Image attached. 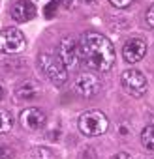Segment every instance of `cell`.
I'll return each instance as SVG.
<instances>
[{"mask_svg":"<svg viewBox=\"0 0 154 159\" xmlns=\"http://www.w3.org/2000/svg\"><path fill=\"white\" fill-rule=\"evenodd\" d=\"M0 159H13V150L10 146H0Z\"/></svg>","mask_w":154,"mask_h":159,"instance_id":"2e32d148","label":"cell"},{"mask_svg":"<svg viewBox=\"0 0 154 159\" xmlns=\"http://www.w3.org/2000/svg\"><path fill=\"white\" fill-rule=\"evenodd\" d=\"M58 58L62 60L66 69L77 67V64H79V60H81V52H79V43H77V39L73 36H66V38L60 39Z\"/></svg>","mask_w":154,"mask_h":159,"instance_id":"8992f818","label":"cell"},{"mask_svg":"<svg viewBox=\"0 0 154 159\" xmlns=\"http://www.w3.org/2000/svg\"><path fill=\"white\" fill-rule=\"evenodd\" d=\"M73 90H75L77 96H81V98H94L102 90V81H100L98 75L85 71V73H79L75 77Z\"/></svg>","mask_w":154,"mask_h":159,"instance_id":"5b68a950","label":"cell"},{"mask_svg":"<svg viewBox=\"0 0 154 159\" xmlns=\"http://www.w3.org/2000/svg\"><path fill=\"white\" fill-rule=\"evenodd\" d=\"M13 127V118L8 111H0V133H10Z\"/></svg>","mask_w":154,"mask_h":159,"instance_id":"4fadbf2b","label":"cell"},{"mask_svg":"<svg viewBox=\"0 0 154 159\" xmlns=\"http://www.w3.org/2000/svg\"><path fill=\"white\" fill-rule=\"evenodd\" d=\"M147 23H148V26L154 28V4L147 10Z\"/></svg>","mask_w":154,"mask_h":159,"instance_id":"ac0fdd59","label":"cell"},{"mask_svg":"<svg viewBox=\"0 0 154 159\" xmlns=\"http://www.w3.org/2000/svg\"><path fill=\"white\" fill-rule=\"evenodd\" d=\"M141 144L148 150L154 152V125H147L141 133Z\"/></svg>","mask_w":154,"mask_h":159,"instance_id":"7c38bea8","label":"cell"},{"mask_svg":"<svg viewBox=\"0 0 154 159\" xmlns=\"http://www.w3.org/2000/svg\"><path fill=\"white\" fill-rule=\"evenodd\" d=\"M2 98H4V88L0 86V99H2Z\"/></svg>","mask_w":154,"mask_h":159,"instance_id":"ffe728a7","label":"cell"},{"mask_svg":"<svg viewBox=\"0 0 154 159\" xmlns=\"http://www.w3.org/2000/svg\"><path fill=\"white\" fill-rule=\"evenodd\" d=\"M79 52L81 60L96 71L105 73L115 66V47L103 34L98 32L83 34L79 41Z\"/></svg>","mask_w":154,"mask_h":159,"instance_id":"6da1fadb","label":"cell"},{"mask_svg":"<svg viewBox=\"0 0 154 159\" xmlns=\"http://www.w3.org/2000/svg\"><path fill=\"white\" fill-rule=\"evenodd\" d=\"M26 39L21 30L17 28H4L0 30V51L6 54H17L25 49Z\"/></svg>","mask_w":154,"mask_h":159,"instance_id":"52a82bcc","label":"cell"},{"mask_svg":"<svg viewBox=\"0 0 154 159\" xmlns=\"http://www.w3.org/2000/svg\"><path fill=\"white\" fill-rule=\"evenodd\" d=\"M21 124H23V127L25 129H28V131H40V129H43V125H45V114H43V111L41 109H38V107H28V109H25L23 112H21Z\"/></svg>","mask_w":154,"mask_h":159,"instance_id":"ba28073f","label":"cell"},{"mask_svg":"<svg viewBox=\"0 0 154 159\" xmlns=\"http://www.w3.org/2000/svg\"><path fill=\"white\" fill-rule=\"evenodd\" d=\"M12 19L15 23H28L30 19L36 17V6L30 2V0H17V2L12 6Z\"/></svg>","mask_w":154,"mask_h":159,"instance_id":"30bf717a","label":"cell"},{"mask_svg":"<svg viewBox=\"0 0 154 159\" xmlns=\"http://www.w3.org/2000/svg\"><path fill=\"white\" fill-rule=\"evenodd\" d=\"M145 52H147V43L143 39H139V38L128 39L124 43V47H122V56H124V60L128 64H135V62L143 60Z\"/></svg>","mask_w":154,"mask_h":159,"instance_id":"9c48e42d","label":"cell"},{"mask_svg":"<svg viewBox=\"0 0 154 159\" xmlns=\"http://www.w3.org/2000/svg\"><path fill=\"white\" fill-rule=\"evenodd\" d=\"M109 2L115 6V8H128L132 4V0H109Z\"/></svg>","mask_w":154,"mask_h":159,"instance_id":"e0dca14e","label":"cell"},{"mask_svg":"<svg viewBox=\"0 0 154 159\" xmlns=\"http://www.w3.org/2000/svg\"><path fill=\"white\" fill-rule=\"evenodd\" d=\"M120 84L126 90V94L133 96V98H141L145 96L148 83H147V77L139 71V69H126L120 77Z\"/></svg>","mask_w":154,"mask_h":159,"instance_id":"277c9868","label":"cell"},{"mask_svg":"<svg viewBox=\"0 0 154 159\" xmlns=\"http://www.w3.org/2000/svg\"><path fill=\"white\" fill-rule=\"evenodd\" d=\"M83 2H87V4H92V2H96V0H83Z\"/></svg>","mask_w":154,"mask_h":159,"instance_id":"44dd1931","label":"cell"},{"mask_svg":"<svg viewBox=\"0 0 154 159\" xmlns=\"http://www.w3.org/2000/svg\"><path fill=\"white\" fill-rule=\"evenodd\" d=\"M40 94H41V88H40V84L34 83V81L23 83V84L15 90V98H17L19 101H32V99L40 98Z\"/></svg>","mask_w":154,"mask_h":159,"instance_id":"8fae6325","label":"cell"},{"mask_svg":"<svg viewBox=\"0 0 154 159\" xmlns=\"http://www.w3.org/2000/svg\"><path fill=\"white\" fill-rule=\"evenodd\" d=\"M58 4H60V0H51V4L45 8V17H47V19L55 17V10L58 8Z\"/></svg>","mask_w":154,"mask_h":159,"instance_id":"9a60e30c","label":"cell"},{"mask_svg":"<svg viewBox=\"0 0 154 159\" xmlns=\"http://www.w3.org/2000/svg\"><path fill=\"white\" fill-rule=\"evenodd\" d=\"M30 159H56L49 148H34L30 152Z\"/></svg>","mask_w":154,"mask_h":159,"instance_id":"5bb4252c","label":"cell"},{"mask_svg":"<svg viewBox=\"0 0 154 159\" xmlns=\"http://www.w3.org/2000/svg\"><path fill=\"white\" fill-rule=\"evenodd\" d=\"M38 62H40V67H41L43 75L49 79L55 86H62L68 81V69L62 64V60L58 58V54L45 51V52L40 54V60Z\"/></svg>","mask_w":154,"mask_h":159,"instance_id":"7a4b0ae2","label":"cell"},{"mask_svg":"<svg viewBox=\"0 0 154 159\" xmlns=\"http://www.w3.org/2000/svg\"><path fill=\"white\" fill-rule=\"evenodd\" d=\"M113 159H132L128 153H124V152H118L117 155H113Z\"/></svg>","mask_w":154,"mask_h":159,"instance_id":"d6986e66","label":"cell"},{"mask_svg":"<svg viewBox=\"0 0 154 159\" xmlns=\"http://www.w3.org/2000/svg\"><path fill=\"white\" fill-rule=\"evenodd\" d=\"M109 127V120L100 111H89L79 118V129L87 137H98L103 135Z\"/></svg>","mask_w":154,"mask_h":159,"instance_id":"3957f363","label":"cell"}]
</instances>
